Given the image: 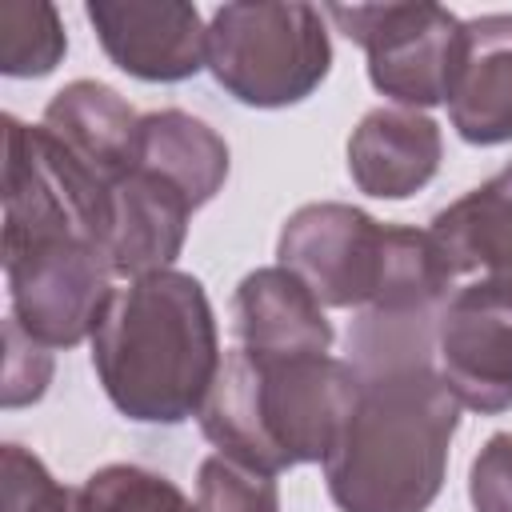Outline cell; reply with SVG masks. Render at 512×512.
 Masks as SVG:
<instances>
[{
    "instance_id": "ba28073f",
    "label": "cell",
    "mask_w": 512,
    "mask_h": 512,
    "mask_svg": "<svg viewBox=\"0 0 512 512\" xmlns=\"http://www.w3.org/2000/svg\"><path fill=\"white\" fill-rule=\"evenodd\" d=\"M436 368L460 408H512V284H456L436 320Z\"/></svg>"
},
{
    "instance_id": "8992f818",
    "label": "cell",
    "mask_w": 512,
    "mask_h": 512,
    "mask_svg": "<svg viewBox=\"0 0 512 512\" xmlns=\"http://www.w3.org/2000/svg\"><path fill=\"white\" fill-rule=\"evenodd\" d=\"M324 16L364 48L368 80L396 108H432L448 100L464 20L440 4H328Z\"/></svg>"
},
{
    "instance_id": "7402d4cb",
    "label": "cell",
    "mask_w": 512,
    "mask_h": 512,
    "mask_svg": "<svg viewBox=\"0 0 512 512\" xmlns=\"http://www.w3.org/2000/svg\"><path fill=\"white\" fill-rule=\"evenodd\" d=\"M468 500L476 512H512V432H492L472 456Z\"/></svg>"
},
{
    "instance_id": "6da1fadb",
    "label": "cell",
    "mask_w": 512,
    "mask_h": 512,
    "mask_svg": "<svg viewBox=\"0 0 512 512\" xmlns=\"http://www.w3.org/2000/svg\"><path fill=\"white\" fill-rule=\"evenodd\" d=\"M360 392L324 456L340 512H428L444 488L460 400L436 360L356 368Z\"/></svg>"
},
{
    "instance_id": "44dd1931",
    "label": "cell",
    "mask_w": 512,
    "mask_h": 512,
    "mask_svg": "<svg viewBox=\"0 0 512 512\" xmlns=\"http://www.w3.org/2000/svg\"><path fill=\"white\" fill-rule=\"evenodd\" d=\"M4 344H8V356H4V408H20V404H32L48 392V380H52V352L44 344H36L12 316L4 324Z\"/></svg>"
},
{
    "instance_id": "5bb4252c",
    "label": "cell",
    "mask_w": 512,
    "mask_h": 512,
    "mask_svg": "<svg viewBox=\"0 0 512 512\" xmlns=\"http://www.w3.org/2000/svg\"><path fill=\"white\" fill-rule=\"evenodd\" d=\"M232 328L256 356H328L336 340L324 304L284 264L256 268L236 284Z\"/></svg>"
},
{
    "instance_id": "4fadbf2b",
    "label": "cell",
    "mask_w": 512,
    "mask_h": 512,
    "mask_svg": "<svg viewBox=\"0 0 512 512\" xmlns=\"http://www.w3.org/2000/svg\"><path fill=\"white\" fill-rule=\"evenodd\" d=\"M444 160L440 124L416 108H372L348 136V176L364 196L408 200Z\"/></svg>"
},
{
    "instance_id": "30bf717a",
    "label": "cell",
    "mask_w": 512,
    "mask_h": 512,
    "mask_svg": "<svg viewBox=\"0 0 512 512\" xmlns=\"http://www.w3.org/2000/svg\"><path fill=\"white\" fill-rule=\"evenodd\" d=\"M196 204L160 172L136 164L112 192L104 216V260L112 276L136 280L176 264Z\"/></svg>"
},
{
    "instance_id": "7a4b0ae2",
    "label": "cell",
    "mask_w": 512,
    "mask_h": 512,
    "mask_svg": "<svg viewBox=\"0 0 512 512\" xmlns=\"http://www.w3.org/2000/svg\"><path fill=\"white\" fill-rule=\"evenodd\" d=\"M220 364L208 292L180 268L116 288L92 332V372L112 408L136 424H184L200 416Z\"/></svg>"
},
{
    "instance_id": "ffe728a7",
    "label": "cell",
    "mask_w": 512,
    "mask_h": 512,
    "mask_svg": "<svg viewBox=\"0 0 512 512\" xmlns=\"http://www.w3.org/2000/svg\"><path fill=\"white\" fill-rule=\"evenodd\" d=\"M76 492H68L36 452L24 444H4V512H72Z\"/></svg>"
},
{
    "instance_id": "7c38bea8",
    "label": "cell",
    "mask_w": 512,
    "mask_h": 512,
    "mask_svg": "<svg viewBox=\"0 0 512 512\" xmlns=\"http://www.w3.org/2000/svg\"><path fill=\"white\" fill-rule=\"evenodd\" d=\"M444 104L460 140L476 148L512 140V12H484L464 20Z\"/></svg>"
},
{
    "instance_id": "e0dca14e",
    "label": "cell",
    "mask_w": 512,
    "mask_h": 512,
    "mask_svg": "<svg viewBox=\"0 0 512 512\" xmlns=\"http://www.w3.org/2000/svg\"><path fill=\"white\" fill-rule=\"evenodd\" d=\"M68 52L60 12L48 0L0 4V72L16 80L48 76Z\"/></svg>"
},
{
    "instance_id": "ac0fdd59",
    "label": "cell",
    "mask_w": 512,
    "mask_h": 512,
    "mask_svg": "<svg viewBox=\"0 0 512 512\" xmlns=\"http://www.w3.org/2000/svg\"><path fill=\"white\" fill-rule=\"evenodd\" d=\"M72 512H196V504L152 468L104 464L76 488Z\"/></svg>"
},
{
    "instance_id": "277c9868",
    "label": "cell",
    "mask_w": 512,
    "mask_h": 512,
    "mask_svg": "<svg viewBox=\"0 0 512 512\" xmlns=\"http://www.w3.org/2000/svg\"><path fill=\"white\" fill-rule=\"evenodd\" d=\"M208 72L248 108L308 100L332 72L324 8L304 0H236L208 20Z\"/></svg>"
},
{
    "instance_id": "9a60e30c",
    "label": "cell",
    "mask_w": 512,
    "mask_h": 512,
    "mask_svg": "<svg viewBox=\"0 0 512 512\" xmlns=\"http://www.w3.org/2000/svg\"><path fill=\"white\" fill-rule=\"evenodd\" d=\"M448 280L512 284V160L428 224Z\"/></svg>"
},
{
    "instance_id": "5b68a950",
    "label": "cell",
    "mask_w": 512,
    "mask_h": 512,
    "mask_svg": "<svg viewBox=\"0 0 512 512\" xmlns=\"http://www.w3.org/2000/svg\"><path fill=\"white\" fill-rule=\"evenodd\" d=\"M4 280L8 316L44 348H76L92 336L116 292L100 244L64 224L4 232Z\"/></svg>"
},
{
    "instance_id": "8fae6325",
    "label": "cell",
    "mask_w": 512,
    "mask_h": 512,
    "mask_svg": "<svg viewBox=\"0 0 512 512\" xmlns=\"http://www.w3.org/2000/svg\"><path fill=\"white\" fill-rule=\"evenodd\" d=\"M40 128L100 188H116L140 156V112L100 80L64 84L40 116Z\"/></svg>"
},
{
    "instance_id": "d6986e66",
    "label": "cell",
    "mask_w": 512,
    "mask_h": 512,
    "mask_svg": "<svg viewBox=\"0 0 512 512\" xmlns=\"http://www.w3.org/2000/svg\"><path fill=\"white\" fill-rule=\"evenodd\" d=\"M196 512H280L276 476L212 452L196 472Z\"/></svg>"
},
{
    "instance_id": "52a82bcc",
    "label": "cell",
    "mask_w": 512,
    "mask_h": 512,
    "mask_svg": "<svg viewBox=\"0 0 512 512\" xmlns=\"http://www.w3.org/2000/svg\"><path fill=\"white\" fill-rule=\"evenodd\" d=\"M392 244L396 224H380L344 200H316L284 220L276 256L320 304L364 312L388 284Z\"/></svg>"
},
{
    "instance_id": "2e32d148",
    "label": "cell",
    "mask_w": 512,
    "mask_h": 512,
    "mask_svg": "<svg viewBox=\"0 0 512 512\" xmlns=\"http://www.w3.org/2000/svg\"><path fill=\"white\" fill-rule=\"evenodd\" d=\"M136 164L168 176L196 208H204L228 180V144L208 120L184 108H160L140 116Z\"/></svg>"
},
{
    "instance_id": "9c48e42d",
    "label": "cell",
    "mask_w": 512,
    "mask_h": 512,
    "mask_svg": "<svg viewBox=\"0 0 512 512\" xmlns=\"http://www.w3.org/2000/svg\"><path fill=\"white\" fill-rule=\"evenodd\" d=\"M84 16L104 56L148 84H180L208 68V28L184 0H88Z\"/></svg>"
},
{
    "instance_id": "3957f363",
    "label": "cell",
    "mask_w": 512,
    "mask_h": 512,
    "mask_svg": "<svg viewBox=\"0 0 512 512\" xmlns=\"http://www.w3.org/2000/svg\"><path fill=\"white\" fill-rule=\"evenodd\" d=\"M356 392L352 360L256 356L236 344L224 352L196 420L216 452L276 476L296 464H324Z\"/></svg>"
}]
</instances>
